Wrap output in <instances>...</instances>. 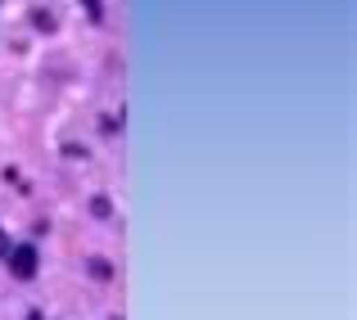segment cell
<instances>
[{"label":"cell","mask_w":357,"mask_h":320,"mask_svg":"<svg viewBox=\"0 0 357 320\" xmlns=\"http://www.w3.org/2000/svg\"><path fill=\"white\" fill-rule=\"evenodd\" d=\"M5 262H9V271H14V280H32V275H36V266H41V262H36V248H32V243H14Z\"/></svg>","instance_id":"obj_1"},{"label":"cell","mask_w":357,"mask_h":320,"mask_svg":"<svg viewBox=\"0 0 357 320\" xmlns=\"http://www.w3.org/2000/svg\"><path fill=\"white\" fill-rule=\"evenodd\" d=\"M32 23L41 27V32H54V27H59V23H54V14H50V9H36V14H32Z\"/></svg>","instance_id":"obj_2"},{"label":"cell","mask_w":357,"mask_h":320,"mask_svg":"<svg viewBox=\"0 0 357 320\" xmlns=\"http://www.w3.org/2000/svg\"><path fill=\"white\" fill-rule=\"evenodd\" d=\"M86 9H91V18H96V23L105 18V5H100V0H86Z\"/></svg>","instance_id":"obj_3"},{"label":"cell","mask_w":357,"mask_h":320,"mask_svg":"<svg viewBox=\"0 0 357 320\" xmlns=\"http://www.w3.org/2000/svg\"><path fill=\"white\" fill-rule=\"evenodd\" d=\"M27 320H41V312H32V316H27Z\"/></svg>","instance_id":"obj_4"}]
</instances>
